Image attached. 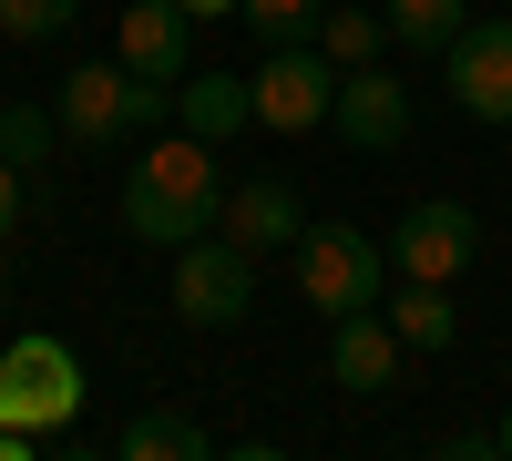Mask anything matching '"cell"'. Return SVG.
<instances>
[{
	"instance_id": "obj_1",
	"label": "cell",
	"mask_w": 512,
	"mask_h": 461,
	"mask_svg": "<svg viewBox=\"0 0 512 461\" xmlns=\"http://www.w3.org/2000/svg\"><path fill=\"white\" fill-rule=\"evenodd\" d=\"M113 216H123V236H134V246H164V257H175L185 236H205V226L226 216L216 144H205V134H185V123H164V134L134 154V175H123Z\"/></svg>"
},
{
	"instance_id": "obj_2",
	"label": "cell",
	"mask_w": 512,
	"mask_h": 461,
	"mask_svg": "<svg viewBox=\"0 0 512 461\" xmlns=\"http://www.w3.org/2000/svg\"><path fill=\"white\" fill-rule=\"evenodd\" d=\"M62 144H123V134H164L175 123V82H154L134 62H72L62 72Z\"/></svg>"
},
{
	"instance_id": "obj_3",
	"label": "cell",
	"mask_w": 512,
	"mask_h": 461,
	"mask_svg": "<svg viewBox=\"0 0 512 461\" xmlns=\"http://www.w3.org/2000/svg\"><path fill=\"white\" fill-rule=\"evenodd\" d=\"M390 287V246L359 236V226H297V298L318 318H349V308H379Z\"/></svg>"
},
{
	"instance_id": "obj_4",
	"label": "cell",
	"mask_w": 512,
	"mask_h": 461,
	"mask_svg": "<svg viewBox=\"0 0 512 461\" xmlns=\"http://www.w3.org/2000/svg\"><path fill=\"white\" fill-rule=\"evenodd\" d=\"M72 410H82V359H72L62 339H41V328H21V339L0 349V421L52 441Z\"/></svg>"
},
{
	"instance_id": "obj_5",
	"label": "cell",
	"mask_w": 512,
	"mask_h": 461,
	"mask_svg": "<svg viewBox=\"0 0 512 461\" xmlns=\"http://www.w3.org/2000/svg\"><path fill=\"white\" fill-rule=\"evenodd\" d=\"M256 308V257L226 236V226H205L175 246V318L185 328H236Z\"/></svg>"
},
{
	"instance_id": "obj_6",
	"label": "cell",
	"mask_w": 512,
	"mask_h": 461,
	"mask_svg": "<svg viewBox=\"0 0 512 461\" xmlns=\"http://www.w3.org/2000/svg\"><path fill=\"white\" fill-rule=\"evenodd\" d=\"M246 103H256L267 134H318L328 103H338V62L318 52V41H277V52L246 72Z\"/></svg>"
},
{
	"instance_id": "obj_7",
	"label": "cell",
	"mask_w": 512,
	"mask_h": 461,
	"mask_svg": "<svg viewBox=\"0 0 512 461\" xmlns=\"http://www.w3.org/2000/svg\"><path fill=\"white\" fill-rule=\"evenodd\" d=\"M472 257H482V216H472V205H451V195H420L410 216L390 226V267H400V277H431V287H451Z\"/></svg>"
},
{
	"instance_id": "obj_8",
	"label": "cell",
	"mask_w": 512,
	"mask_h": 461,
	"mask_svg": "<svg viewBox=\"0 0 512 461\" xmlns=\"http://www.w3.org/2000/svg\"><path fill=\"white\" fill-rule=\"evenodd\" d=\"M328 134L349 144V154H400V144H410V82H400V72H379V62H359V72H338V103H328Z\"/></svg>"
},
{
	"instance_id": "obj_9",
	"label": "cell",
	"mask_w": 512,
	"mask_h": 461,
	"mask_svg": "<svg viewBox=\"0 0 512 461\" xmlns=\"http://www.w3.org/2000/svg\"><path fill=\"white\" fill-rule=\"evenodd\" d=\"M441 62H451V103L472 123H512V11L502 21H461V41Z\"/></svg>"
},
{
	"instance_id": "obj_10",
	"label": "cell",
	"mask_w": 512,
	"mask_h": 461,
	"mask_svg": "<svg viewBox=\"0 0 512 461\" xmlns=\"http://www.w3.org/2000/svg\"><path fill=\"white\" fill-rule=\"evenodd\" d=\"M400 328L390 318H379V308H349V318H328V380L338 390H349V400H379V390H390L400 380Z\"/></svg>"
},
{
	"instance_id": "obj_11",
	"label": "cell",
	"mask_w": 512,
	"mask_h": 461,
	"mask_svg": "<svg viewBox=\"0 0 512 461\" xmlns=\"http://www.w3.org/2000/svg\"><path fill=\"white\" fill-rule=\"evenodd\" d=\"M113 52L134 62V72H154V82H185V62H195V11H185V0H134L123 31H113Z\"/></svg>"
},
{
	"instance_id": "obj_12",
	"label": "cell",
	"mask_w": 512,
	"mask_h": 461,
	"mask_svg": "<svg viewBox=\"0 0 512 461\" xmlns=\"http://www.w3.org/2000/svg\"><path fill=\"white\" fill-rule=\"evenodd\" d=\"M246 257H277V246H297V226H308V205H297V185L256 175V185H226V216H216Z\"/></svg>"
},
{
	"instance_id": "obj_13",
	"label": "cell",
	"mask_w": 512,
	"mask_h": 461,
	"mask_svg": "<svg viewBox=\"0 0 512 461\" xmlns=\"http://www.w3.org/2000/svg\"><path fill=\"white\" fill-rule=\"evenodd\" d=\"M175 123H185V134H205V144H236L246 123H256L246 72H185V82H175Z\"/></svg>"
},
{
	"instance_id": "obj_14",
	"label": "cell",
	"mask_w": 512,
	"mask_h": 461,
	"mask_svg": "<svg viewBox=\"0 0 512 461\" xmlns=\"http://www.w3.org/2000/svg\"><path fill=\"white\" fill-rule=\"evenodd\" d=\"M379 318L400 328V349H451L461 339V308H451V287H431V277H400V298H379Z\"/></svg>"
},
{
	"instance_id": "obj_15",
	"label": "cell",
	"mask_w": 512,
	"mask_h": 461,
	"mask_svg": "<svg viewBox=\"0 0 512 461\" xmlns=\"http://www.w3.org/2000/svg\"><path fill=\"white\" fill-rule=\"evenodd\" d=\"M379 21H390L400 52H451L461 21H472V0H379Z\"/></svg>"
},
{
	"instance_id": "obj_16",
	"label": "cell",
	"mask_w": 512,
	"mask_h": 461,
	"mask_svg": "<svg viewBox=\"0 0 512 461\" xmlns=\"http://www.w3.org/2000/svg\"><path fill=\"white\" fill-rule=\"evenodd\" d=\"M318 52L338 62V72H359V62H379V52H390V21H379V11H359V0H338V11H318Z\"/></svg>"
},
{
	"instance_id": "obj_17",
	"label": "cell",
	"mask_w": 512,
	"mask_h": 461,
	"mask_svg": "<svg viewBox=\"0 0 512 461\" xmlns=\"http://www.w3.org/2000/svg\"><path fill=\"white\" fill-rule=\"evenodd\" d=\"M113 451H123V461H195V451H205V421H185V410H134Z\"/></svg>"
},
{
	"instance_id": "obj_18",
	"label": "cell",
	"mask_w": 512,
	"mask_h": 461,
	"mask_svg": "<svg viewBox=\"0 0 512 461\" xmlns=\"http://www.w3.org/2000/svg\"><path fill=\"white\" fill-rule=\"evenodd\" d=\"M0 154H11L21 175H31V164H52V154H62V113H41V103H0Z\"/></svg>"
},
{
	"instance_id": "obj_19",
	"label": "cell",
	"mask_w": 512,
	"mask_h": 461,
	"mask_svg": "<svg viewBox=\"0 0 512 461\" xmlns=\"http://www.w3.org/2000/svg\"><path fill=\"white\" fill-rule=\"evenodd\" d=\"M318 11H328V0H236V21L267 41V52H277V41H308V31H318Z\"/></svg>"
},
{
	"instance_id": "obj_20",
	"label": "cell",
	"mask_w": 512,
	"mask_h": 461,
	"mask_svg": "<svg viewBox=\"0 0 512 461\" xmlns=\"http://www.w3.org/2000/svg\"><path fill=\"white\" fill-rule=\"evenodd\" d=\"M82 21V0H0V31L11 41H62Z\"/></svg>"
},
{
	"instance_id": "obj_21",
	"label": "cell",
	"mask_w": 512,
	"mask_h": 461,
	"mask_svg": "<svg viewBox=\"0 0 512 461\" xmlns=\"http://www.w3.org/2000/svg\"><path fill=\"white\" fill-rule=\"evenodd\" d=\"M11 226H21V164L0 154V246H11Z\"/></svg>"
},
{
	"instance_id": "obj_22",
	"label": "cell",
	"mask_w": 512,
	"mask_h": 461,
	"mask_svg": "<svg viewBox=\"0 0 512 461\" xmlns=\"http://www.w3.org/2000/svg\"><path fill=\"white\" fill-rule=\"evenodd\" d=\"M441 451H451V461H492V451H502V431H451Z\"/></svg>"
},
{
	"instance_id": "obj_23",
	"label": "cell",
	"mask_w": 512,
	"mask_h": 461,
	"mask_svg": "<svg viewBox=\"0 0 512 461\" xmlns=\"http://www.w3.org/2000/svg\"><path fill=\"white\" fill-rule=\"evenodd\" d=\"M185 11H195V21H226V11H236V0H185Z\"/></svg>"
},
{
	"instance_id": "obj_24",
	"label": "cell",
	"mask_w": 512,
	"mask_h": 461,
	"mask_svg": "<svg viewBox=\"0 0 512 461\" xmlns=\"http://www.w3.org/2000/svg\"><path fill=\"white\" fill-rule=\"evenodd\" d=\"M492 431H502V461H512V410H502V421H492Z\"/></svg>"
}]
</instances>
